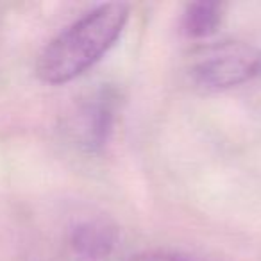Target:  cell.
Returning <instances> with one entry per match:
<instances>
[{
    "label": "cell",
    "instance_id": "cell-1",
    "mask_svg": "<svg viewBox=\"0 0 261 261\" xmlns=\"http://www.w3.org/2000/svg\"><path fill=\"white\" fill-rule=\"evenodd\" d=\"M130 8L102 4L59 33L40 54L36 75L47 84H65L100 61L122 34Z\"/></svg>",
    "mask_w": 261,
    "mask_h": 261
},
{
    "label": "cell",
    "instance_id": "cell-2",
    "mask_svg": "<svg viewBox=\"0 0 261 261\" xmlns=\"http://www.w3.org/2000/svg\"><path fill=\"white\" fill-rule=\"evenodd\" d=\"M190 75L206 91L227 90L261 75V48L242 41H224L200 48L192 58Z\"/></svg>",
    "mask_w": 261,
    "mask_h": 261
},
{
    "label": "cell",
    "instance_id": "cell-3",
    "mask_svg": "<svg viewBox=\"0 0 261 261\" xmlns=\"http://www.w3.org/2000/svg\"><path fill=\"white\" fill-rule=\"evenodd\" d=\"M115 245V225L104 218H90L70 227L50 261H106Z\"/></svg>",
    "mask_w": 261,
    "mask_h": 261
},
{
    "label": "cell",
    "instance_id": "cell-4",
    "mask_svg": "<svg viewBox=\"0 0 261 261\" xmlns=\"http://www.w3.org/2000/svg\"><path fill=\"white\" fill-rule=\"evenodd\" d=\"M116 115V95L102 90L81 108L75 120V138L88 152H98L113 133Z\"/></svg>",
    "mask_w": 261,
    "mask_h": 261
},
{
    "label": "cell",
    "instance_id": "cell-5",
    "mask_svg": "<svg viewBox=\"0 0 261 261\" xmlns=\"http://www.w3.org/2000/svg\"><path fill=\"white\" fill-rule=\"evenodd\" d=\"M222 4L218 2H193L186 6L182 15V33L188 38H206L217 31L222 20Z\"/></svg>",
    "mask_w": 261,
    "mask_h": 261
},
{
    "label": "cell",
    "instance_id": "cell-6",
    "mask_svg": "<svg viewBox=\"0 0 261 261\" xmlns=\"http://www.w3.org/2000/svg\"><path fill=\"white\" fill-rule=\"evenodd\" d=\"M123 261H192L185 256H179L174 252H165V250H147L125 257Z\"/></svg>",
    "mask_w": 261,
    "mask_h": 261
}]
</instances>
